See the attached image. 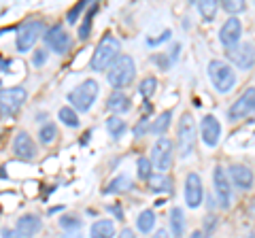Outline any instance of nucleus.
Segmentation results:
<instances>
[{
  "label": "nucleus",
  "instance_id": "f257e3e1",
  "mask_svg": "<svg viewBox=\"0 0 255 238\" xmlns=\"http://www.w3.org/2000/svg\"><path fill=\"white\" fill-rule=\"evenodd\" d=\"M119 55H122V43H119L113 34H105L100 38L98 47H96L94 53H92L90 68L94 73H105V70L111 68V64H113Z\"/></svg>",
  "mask_w": 255,
  "mask_h": 238
},
{
  "label": "nucleus",
  "instance_id": "f03ea898",
  "mask_svg": "<svg viewBox=\"0 0 255 238\" xmlns=\"http://www.w3.org/2000/svg\"><path fill=\"white\" fill-rule=\"evenodd\" d=\"M134 77H136V64L130 55L122 53L119 58L111 64V68L107 70V81L111 87H115V92H122L124 87L132 85Z\"/></svg>",
  "mask_w": 255,
  "mask_h": 238
},
{
  "label": "nucleus",
  "instance_id": "7ed1b4c3",
  "mask_svg": "<svg viewBox=\"0 0 255 238\" xmlns=\"http://www.w3.org/2000/svg\"><path fill=\"white\" fill-rule=\"evenodd\" d=\"M209 79L219 94H228L230 90H234V85H236V70L223 60H211L209 62Z\"/></svg>",
  "mask_w": 255,
  "mask_h": 238
},
{
  "label": "nucleus",
  "instance_id": "20e7f679",
  "mask_svg": "<svg viewBox=\"0 0 255 238\" xmlns=\"http://www.w3.org/2000/svg\"><path fill=\"white\" fill-rule=\"evenodd\" d=\"M98 92H100V85L96 83L94 79H85L81 85H77L75 90L68 94V102L79 113H87L96 102V98H98Z\"/></svg>",
  "mask_w": 255,
  "mask_h": 238
},
{
  "label": "nucleus",
  "instance_id": "39448f33",
  "mask_svg": "<svg viewBox=\"0 0 255 238\" xmlns=\"http://www.w3.org/2000/svg\"><path fill=\"white\" fill-rule=\"evenodd\" d=\"M47 26L43 19H28L23 21L19 30H17V38H15V45H17V51L28 53L32 47L36 45V41L41 36H45Z\"/></svg>",
  "mask_w": 255,
  "mask_h": 238
},
{
  "label": "nucleus",
  "instance_id": "423d86ee",
  "mask_svg": "<svg viewBox=\"0 0 255 238\" xmlns=\"http://www.w3.org/2000/svg\"><path fill=\"white\" fill-rule=\"evenodd\" d=\"M172 140L166 138V136H159L155 140L153 149H151V164H153V168L159 172V174H166L170 170L172 166Z\"/></svg>",
  "mask_w": 255,
  "mask_h": 238
},
{
  "label": "nucleus",
  "instance_id": "0eeeda50",
  "mask_svg": "<svg viewBox=\"0 0 255 238\" xmlns=\"http://www.w3.org/2000/svg\"><path fill=\"white\" fill-rule=\"evenodd\" d=\"M179 155L181 157H189L194 151L196 145V121L191 113H183L181 121H179Z\"/></svg>",
  "mask_w": 255,
  "mask_h": 238
},
{
  "label": "nucleus",
  "instance_id": "6e6552de",
  "mask_svg": "<svg viewBox=\"0 0 255 238\" xmlns=\"http://www.w3.org/2000/svg\"><path fill=\"white\" fill-rule=\"evenodd\" d=\"M43 43L49 47V49H53V53L64 55V53H68L70 45H73V38H70V34L64 30L62 23H53L51 28H47Z\"/></svg>",
  "mask_w": 255,
  "mask_h": 238
},
{
  "label": "nucleus",
  "instance_id": "1a4fd4ad",
  "mask_svg": "<svg viewBox=\"0 0 255 238\" xmlns=\"http://www.w3.org/2000/svg\"><path fill=\"white\" fill-rule=\"evenodd\" d=\"M213 187H215L219 209L228 211L230 204H232V183H230L228 172L223 170L221 166H215V170H213Z\"/></svg>",
  "mask_w": 255,
  "mask_h": 238
},
{
  "label": "nucleus",
  "instance_id": "9d476101",
  "mask_svg": "<svg viewBox=\"0 0 255 238\" xmlns=\"http://www.w3.org/2000/svg\"><path fill=\"white\" fill-rule=\"evenodd\" d=\"M28 92L23 87H6V90H0V113L13 115L21 109V105L26 102Z\"/></svg>",
  "mask_w": 255,
  "mask_h": 238
},
{
  "label": "nucleus",
  "instance_id": "9b49d317",
  "mask_svg": "<svg viewBox=\"0 0 255 238\" xmlns=\"http://www.w3.org/2000/svg\"><path fill=\"white\" fill-rule=\"evenodd\" d=\"M253 113H255V87H249V90L228 109V119L230 121H238V119H245Z\"/></svg>",
  "mask_w": 255,
  "mask_h": 238
},
{
  "label": "nucleus",
  "instance_id": "f8f14e48",
  "mask_svg": "<svg viewBox=\"0 0 255 238\" xmlns=\"http://www.w3.org/2000/svg\"><path fill=\"white\" fill-rule=\"evenodd\" d=\"M228 60L241 70L253 68L255 66V45L241 43V45H236L234 49H228Z\"/></svg>",
  "mask_w": 255,
  "mask_h": 238
},
{
  "label": "nucleus",
  "instance_id": "ddd939ff",
  "mask_svg": "<svg viewBox=\"0 0 255 238\" xmlns=\"http://www.w3.org/2000/svg\"><path fill=\"white\" fill-rule=\"evenodd\" d=\"M243 38V23L238 17H228L219 28V41L226 49H234L236 45H241Z\"/></svg>",
  "mask_w": 255,
  "mask_h": 238
},
{
  "label": "nucleus",
  "instance_id": "4468645a",
  "mask_svg": "<svg viewBox=\"0 0 255 238\" xmlns=\"http://www.w3.org/2000/svg\"><path fill=\"white\" fill-rule=\"evenodd\" d=\"M204 200V185L198 172H189L185 177V204L189 209H198Z\"/></svg>",
  "mask_w": 255,
  "mask_h": 238
},
{
  "label": "nucleus",
  "instance_id": "2eb2a0df",
  "mask_svg": "<svg viewBox=\"0 0 255 238\" xmlns=\"http://www.w3.org/2000/svg\"><path fill=\"white\" fill-rule=\"evenodd\" d=\"M228 177H230V183H232L236 189H241V192H249L255 183L253 170L245 164H232L228 168Z\"/></svg>",
  "mask_w": 255,
  "mask_h": 238
},
{
  "label": "nucleus",
  "instance_id": "dca6fc26",
  "mask_svg": "<svg viewBox=\"0 0 255 238\" xmlns=\"http://www.w3.org/2000/svg\"><path fill=\"white\" fill-rule=\"evenodd\" d=\"M200 136L206 147H217L221 138V123L215 115H204L200 121Z\"/></svg>",
  "mask_w": 255,
  "mask_h": 238
},
{
  "label": "nucleus",
  "instance_id": "f3484780",
  "mask_svg": "<svg viewBox=\"0 0 255 238\" xmlns=\"http://www.w3.org/2000/svg\"><path fill=\"white\" fill-rule=\"evenodd\" d=\"M13 153L19 157V160H34L36 157V145H34V140L30 138V134L28 132H17L15 134V138H13Z\"/></svg>",
  "mask_w": 255,
  "mask_h": 238
},
{
  "label": "nucleus",
  "instance_id": "a211bd4d",
  "mask_svg": "<svg viewBox=\"0 0 255 238\" xmlns=\"http://www.w3.org/2000/svg\"><path fill=\"white\" fill-rule=\"evenodd\" d=\"M43 228V221L38 215H34V213H26V215H21L17 219V224H15V230L23 236V238H32L36 236L38 232H41Z\"/></svg>",
  "mask_w": 255,
  "mask_h": 238
},
{
  "label": "nucleus",
  "instance_id": "6ab92c4d",
  "mask_svg": "<svg viewBox=\"0 0 255 238\" xmlns=\"http://www.w3.org/2000/svg\"><path fill=\"white\" fill-rule=\"evenodd\" d=\"M132 107V100L128 94L124 92H113L111 96L107 98V109L111 111V113H115V115H122V113H128Z\"/></svg>",
  "mask_w": 255,
  "mask_h": 238
},
{
  "label": "nucleus",
  "instance_id": "aec40b11",
  "mask_svg": "<svg viewBox=\"0 0 255 238\" xmlns=\"http://www.w3.org/2000/svg\"><path fill=\"white\" fill-rule=\"evenodd\" d=\"M92 238H115V221L113 219H98L92 224L90 230Z\"/></svg>",
  "mask_w": 255,
  "mask_h": 238
},
{
  "label": "nucleus",
  "instance_id": "412c9836",
  "mask_svg": "<svg viewBox=\"0 0 255 238\" xmlns=\"http://www.w3.org/2000/svg\"><path fill=\"white\" fill-rule=\"evenodd\" d=\"M149 189L155 194H170L172 192V179L168 177V174H153L149 181Z\"/></svg>",
  "mask_w": 255,
  "mask_h": 238
},
{
  "label": "nucleus",
  "instance_id": "4be33fe9",
  "mask_svg": "<svg viewBox=\"0 0 255 238\" xmlns=\"http://www.w3.org/2000/svg\"><path fill=\"white\" fill-rule=\"evenodd\" d=\"M170 232H172V238H181L183 232H185V215H183L181 206L170 209Z\"/></svg>",
  "mask_w": 255,
  "mask_h": 238
},
{
  "label": "nucleus",
  "instance_id": "5701e85b",
  "mask_svg": "<svg viewBox=\"0 0 255 238\" xmlns=\"http://www.w3.org/2000/svg\"><path fill=\"white\" fill-rule=\"evenodd\" d=\"M153 228H155V213L151 209L140 211L138 217H136V230L140 234H149Z\"/></svg>",
  "mask_w": 255,
  "mask_h": 238
},
{
  "label": "nucleus",
  "instance_id": "b1692460",
  "mask_svg": "<svg viewBox=\"0 0 255 238\" xmlns=\"http://www.w3.org/2000/svg\"><path fill=\"white\" fill-rule=\"evenodd\" d=\"M130 189H132L130 177H128V174H117V177L107 185L105 194H122V192H130Z\"/></svg>",
  "mask_w": 255,
  "mask_h": 238
},
{
  "label": "nucleus",
  "instance_id": "393cba45",
  "mask_svg": "<svg viewBox=\"0 0 255 238\" xmlns=\"http://www.w3.org/2000/svg\"><path fill=\"white\" fill-rule=\"evenodd\" d=\"M126 130H128V125H126V121L122 117H117V115H113V117H109L107 119V132L111 134V138H122L124 134H126Z\"/></svg>",
  "mask_w": 255,
  "mask_h": 238
},
{
  "label": "nucleus",
  "instance_id": "a878e982",
  "mask_svg": "<svg viewBox=\"0 0 255 238\" xmlns=\"http://www.w3.org/2000/svg\"><path fill=\"white\" fill-rule=\"evenodd\" d=\"M55 138H58V125L53 121L43 123L41 130H38V140H41V145H53Z\"/></svg>",
  "mask_w": 255,
  "mask_h": 238
},
{
  "label": "nucleus",
  "instance_id": "bb28decb",
  "mask_svg": "<svg viewBox=\"0 0 255 238\" xmlns=\"http://www.w3.org/2000/svg\"><path fill=\"white\" fill-rule=\"evenodd\" d=\"M170 121H172V111H164V113L151 123V132L157 134V136H164V132L170 128Z\"/></svg>",
  "mask_w": 255,
  "mask_h": 238
},
{
  "label": "nucleus",
  "instance_id": "cd10ccee",
  "mask_svg": "<svg viewBox=\"0 0 255 238\" xmlns=\"http://www.w3.org/2000/svg\"><path fill=\"white\" fill-rule=\"evenodd\" d=\"M196 9L200 11V15H202L204 21H213L215 15H217L219 4L213 2V0H200V2H196Z\"/></svg>",
  "mask_w": 255,
  "mask_h": 238
},
{
  "label": "nucleus",
  "instance_id": "c85d7f7f",
  "mask_svg": "<svg viewBox=\"0 0 255 238\" xmlns=\"http://www.w3.org/2000/svg\"><path fill=\"white\" fill-rule=\"evenodd\" d=\"M96 11H98V4L87 6V15L83 17L81 26H79V38H81V41H85V38L90 36V30H92V21H94V15H96Z\"/></svg>",
  "mask_w": 255,
  "mask_h": 238
},
{
  "label": "nucleus",
  "instance_id": "c756f323",
  "mask_svg": "<svg viewBox=\"0 0 255 238\" xmlns=\"http://www.w3.org/2000/svg\"><path fill=\"white\" fill-rule=\"evenodd\" d=\"M58 119L64 125H68V128H77L79 125V115H77V111L73 107H62L58 111Z\"/></svg>",
  "mask_w": 255,
  "mask_h": 238
},
{
  "label": "nucleus",
  "instance_id": "7c9ffc66",
  "mask_svg": "<svg viewBox=\"0 0 255 238\" xmlns=\"http://www.w3.org/2000/svg\"><path fill=\"white\" fill-rule=\"evenodd\" d=\"M136 172H138V179L142 181H149L153 177V164H151V157L140 155L136 160Z\"/></svg>",
  "mask_w": 255,
  "mask_h": 238
},
{
  "label": "nucleus",
  "instance_id": "2f4dec72",
  "mask_svg": "<svg viewBox=\"0 0 255 238\" xmlns=\"http://www.w3.org/2000/svg\"><path fill=\"white\" fill-rule=\"evenodd\" d=\"M155 90H157V79L155 77H145L140 81V85H138V92H140V96L145 98V100L153 96Z\"/></svg>",
  "mask_w": 255,
  "mask_h": 238
},
{
  "label": "nucleus",
  "instance_id": "473e14b6",
  "mask_svg": "<svg viewBox=\"0 0 255 238\" xmlns=\"http://www.w3.org/2000/svg\"><path fill=\"white\" fill-rule=\"evenodd\" d=\"M221 9L226 11L230 17H234V15H238V13H243L245 9H247V4L245 2H241V0H226V2H221Z\"/></svg>",
  "mask_w": 255,
  "mask_h": 238
},
{
  "label": "nucleus",
  "instance_id": "72a5a7b5",
  "mask_svg": "<svg viewBox=\"0 0 255 238\" xmlns=\"http://www.w3.org/2000/svg\"><path fill=\"white\" fill-rule=\"evenodd\" d=\"M58 226L64 230V232H70V230L81 228V221H79V217H75V215H64V217H60Z\"/></svg>",
  "mask_w": 255,
  "mask_h": 238
},
{
  "label": "nucleus",
  "instance_id": "f704fd0d",
  "mask_svg": "<svg viewBox=\"0 0 255 238\" xmlns=\"http://www.w3.org/2000/svg\"><path fill=\"white\" fill-rule=\"evenodd\" d=\"M87 6H90V4H87V0H83V2H77V4L73 6V9L68 11V15H66V21H68V23H77L79 15H81V13L87 9Z\"/></svg>",
  "mask_w": 255,
  "mask_h": 238
},
{
  "label": "nucleus",
  "instance_id": "c9c22d12",
  "mask_svg": "<svg viewBox=\"0 0 255 238\" xmlns=\"http://www.w3.org/2000/svg\"><path fill=\"white\" fill-rule=\"evenodd\" d=\"M147 132H151V123H149V117L142 115V117L138 119V123L134 125V136L142 138V134H147Z\"/></svg>",
  "mask_w": 255,
  "mask_h": 238
},
{
  "label": "nucleus",
  "instance_id": "e433bc0d",
  "mask_svg": "<svg viewBox=\"0 0 255 238\" xmlns=\"http://www.w3.org/2000/svg\"><path fill=\"white\" fill-rule=\"evenodd\" d=\"M215 228H217V217H215V215H206L204 217V230H202V234L204 236H211Z\"/></svg>",
  "mask_w": 255,
  "mask_h": 238
},
{
  "label": "nucleus",
  "instance_id": "4c0bfd02",
  "mask_svg": "<svg viewBox=\"0 0 255 238\" xmlns=\"http://www.w3.org/2000/svg\"><path fill=\"white\" fill-rule=\"evenodd\" d=\"M153 62H155V64L162 68V70H168V68L172 66V60H170L166 53H162V55H153Z\"/></svg>",
  "mask_w": 255,
  "mask_h": 238
},
{
  "label": "nucleus",
  "instance_id": "58836bf2",
  "mask_svg": "<svg viewBox=\"0 0 255 238\" xmlns=\"http://www.w3.org/2000/svg\"><path fill=\"white\" fill-rule=\"evenodd\" d=\"M47 62V51L45 49H36L34 55H32V64L34 66H43Z\"/></svg>",
  "mask_w": 255,
  "mask_h": 238
},
{
  "label": "nucleus",
  "instance_id": "ea45409f",
  "mask_svg": "<svg viewBox=\"0 0 255 238\" xmlns=\"http://www.w3.org/2000/svg\"><path fill=\"white\" fill-rule=\"evenodd\" d=\"M170 30H164V34L162 36H157V38H149V41H147V45H151V47H155V45H159V43H164V41H168V38H170Z\"/></svg>",
  "mask_w": 255,
  "mask_h": 238
},
{
  "label": "nucleus",
  "instance_id": "a19ab883",
  "mask_svg": "<svg viewBox=\"0 0 255 238\" xmlns=\"http://www.w3.org/2000/svg\"><path fill=\"white\" fill-rule=\"evenodd\" d=\"M107 209H109V213H113L119 221L124 219V211H122V206H119V204H111V206H107Z\"/></svg>",
  "mask_w": 255,
  "mask_h": 238
},
{
  "label": "nucleus",
  "instance_id": "79ce46f5",
  "mask_svg": "<svg viewBox=\"0 0 255 238\" xmlns=\"http://www.w3.org/2000/svg\"><path fill=\"white\" fill-rule=\"evenodd\" d=\"M2 238H23L17 230H11V228H2Z\"/></svg>",
  "mask_w": 255,
  "mask_h": 238
},
{
  "label": "nucleus",
  "instance_id": "37998d69",
  "mask_svg": "<svg viewBox=\"0 0 255 238\" xmlns=\"http://www.w3.org/2000/svg\"><path fill=\"white\" fill-rule=\"evenodd\" d=\"M117 238H136V232H134V230H130V228H124L122 232L117 234Z\"/></svg>",
  "mask_w": 255,
  "mask_h": 238
},
{
  "label": "nucleus",
  "instance_id": "c03bdc74",
  "mask_svg": "<svg viewBox=\"0 0 255 238\" xmlns=\"http://www.w3.org/2000/svg\"><path fill=\"white\" fill-rule=\"evenodd\" d=\"M60 238H83V236H81V230H70V232H62Z\"/></svg>",
  "mask_w": 255,
  "mask_h": 238
},
{
  "label": "nucleus",
  "instance_id": "a18cd8bd",
  "mask_svg": "<svg viewBox=\"0 0 255 238\" xmlns=\"http://www.w3.org/2000/svg\"><path fill=\"white\" fill-rule=\"evenodd\" d=\"M153 238H170V236H168V230H164V228H159V230H157V232L153 234Z\"/></svg>",
  "mask_w": 255,
  "mask_h": 238
},
{
  "label": "nucleus",
  "instance_id": "49530a36",
  "mask_svg": "<svg viewBox=\"0 0 255 238\" xmlns=\"http://www.w3.org/2000/svg\"><path fill=\"white\" fill-rule=\"evenodd\" d=\"M0 68H2V73H9V68H11V60H0Z\"/></svg>",
  "mask_w": 255,
  "mask_h": 238
},
{
  "label": "nucleus",
  "instance_id": "de8ad7c7",
  "mask_svg": "<svg viewBox=\"0 0 255 238\" xmlns=\"http://www.w3.org/2000/svg\"><path fill=\"white\" fill-rule=\"evenodd\" d=\"M189 238H204V234H202V230H194V232L189 234Z\"/></svg>",
  "mask_w": 255,
  "mask_h": 238
},
{
  "label": "nucleus",
  "instance_id": "09e8293b",
  "mask_svg": "<svg viewBox=\"0 0 255 238\" xmlns=\"http://www.w3.org/2000/svg\"><path fill=\"white\" fill-rule=\"evenodd\" d=\"M0 87H2V81H0Z\"/></svg>",
  "mask_w": 255,
  "mask_h": 238
}]
</instances>
